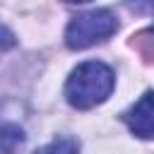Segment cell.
<instances>
[{
	"label": "cell",
	"instance_id": "obj_1",
	"mask_svg": "<svg viewBox=\"0 0 154 154\" xmlns=\"http://www.w3.org/2000/svg\"><path fill=\"white\" fill-rule=\"evenodd\" d=\"M116 77L113 70L106 63L89 60L72 70V75L65 82V99L75 108H91L96 103H103L113 91Z\"/></svg>",
	"mask_w": 154,
	"mask_h": 154
},
{
	"label": "cell",
	"instance_id": "obj_2",
	"mask_svg": "<svg viewBox=\"0 0 154 154\" xmlns=\"http://www.w3.org/2000/svg\"><path fill=\"white\" fill-rule=\"evenodd\" d=\"M116 29H118V19L111 10H106V7L89 10V12H82L70 19V24L65 29V43L72 51H82V48L106 41Z\"/></svg>",
	"mask_w": 154,
	"mask_h": 154
},
{
	"label": "cell",
	"instance_id": "obj_3",
	"mask_svg": "<svg viewBox=\"0 0 154 154\" xmlns=\"http://www.w3.org/2000/svg\"><path fill=\"white\" fill-rule=\"evenodd\" d=\"M123 120L135 137H142V140L154 137V89L144 91L140 101L123 113Z\"/></svg>",
	"mask_w": 154,
	"mask_h": 154
},
{
	"label": "cell",
	"instance_id": "obj_4",
	"mask_svg": "<svg viewBox=\"0 0 154 154\" xmlns=\"http://www.w3.org/2000/svg\"><path fill=\"white\" fill-rule=\"evenodd\" d=\"M24 144V132L19 125L5 123L0 128V154H14Z\"/></svg>",
	"mask_w": 154,
	"mask_h": 154
},
{
	"label": "cell",
	"instance_id": "obj_5",
	"mask_svg": "<svg viewBox=\"0 0 154 154\" xmlns=\"http://www.w3.org/2000/svg\"><path fill=\"white\" fill-rule=\"evenodd\" d=\"M77 152H79V147H77V142L72 137H55L53 142L36 149L34 154H77Z\"/></svg>",
	"mask_w": 154,
	"mask_h": 154
},
{
	"label": "cell",
	"instance_id": "obj_6",
	"mask_svg": "<svg viewBox=\"0 0 154 154\" xmlns=\"http://www.w3.org/2000/svg\"><path fill=\"white\" fill-rule=\"evenodd\" d=\"M130 10L137 12V14H149L154 12V0H128Z\"/></svg>",
	"mask_w": 154,
	"mask_h": 154
},
{
	"label": "cell",
	"instance_id": "obj_7",
	"mask_svg": "<svg viewBox=\"0 0 154 154\" xmlns=\"http://www.w3.org/2000/svg\"><path fill=\"white\" fill-rule=\"evenodd\" d=\"M12 46H14V34H12L7 26L0 24V51H7V48H12Z\"/></svg>",
	"mask_w": 154,
	"mask_h": 154
},
{
	"label": "cell",
	"instance_id": "obj_8",
	"mask_svg": "<svg viewBox=\"0 0 154 154\" xmlns=\"http://www.w3.org/2000/svg\"><path fill=\"white\" fill-rule=\"evenodd\" d=\"M63 2H89V0H63Z\"/></svg>",
	"mask_w": 154,
	"mask_h": 154
}]
</instances>
